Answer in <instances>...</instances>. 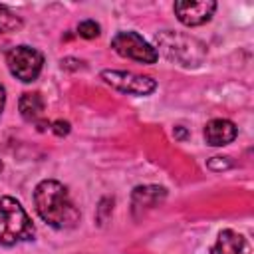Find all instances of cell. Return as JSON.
Instances as JSON below:
<instances>
[{
	"instance_id": "13",
	"label": "cell",
	"mask_w": 254,
	"mask_h": 254,
	"mask_svg": "<svg viewBox=\"0 0 254 254\" xmlns=\"http://www.w3.org/2000/svg\"><path fill=\"white\" fill-rule=\"evenodd\" d=\"M101 34V26L95 20H83L77 24V36L83 40H93Z\"/></svg>"
},
{
	"instance_id": "14",
	"label": "cell",
	"mask_w": 254,
	"mask_h": 254,
	"mask_svg": "<svg viewBox=\"0 0 254 254\" xmlns=\"http://www.w3.org/2000/svg\"><path fill=\"white\" fill-rule=\"evenodd\" d=\"M232 165H234V163H232V159H230V157H210V159L206 161V167H208L210 171H214V173L228 171Z\"/></svg>"
},
{
	"instance_id": "16",
	"label": "cell",
	"mask_w": 254,
	"mask_h": 254,
	"mask_svg": "<svg viewBox=\"0 0 254 254\" xmlns=\"http://www.w3.org/2000/svg\"><path fill=\"white\" fill-rule=\"evenodd\" d=\"M107 200H109V196H105V198L99 200V206H97V222H99V224H103L105 218H107V216L111 214V210H113V202H111L109 206H105Z\"/></svg>"
},
{
	"instance_id": "9",
	"label": "cell",
	"mask_w": 254,
	"mask_h": 254,
	"mask_svg": "<svg viewBox=\"0 0 254 254\" xmlns=\"http://www.w3.org/2000/svg\"><path fill=\"white\" fill-rule=\"evenodd\" d=\"M202 137L210 147H224L238 137V127L230 119H210L204 125Z\"/></svg>"
},
{
	"instance_id": "3",
	"label": "cell",
	"mask_w": 254,
	"mask_h": 254,
	"mask_svg": "<svg viewBox=\"0 0 254 254\" xmlns=\"http://www.w3.org/2000/svg\"><path fill=\"white\" fill-rule=\"evenodd\" d=\"M34 224L14 196H0V244L16 246L34 240Z\"/></svg>"
},
{
	"instance_id": "10",
	"label": "cell",
	"mask_w": 254,
	"mask_h": 254,
	"mask_svg": "<svg viewBox=\"0 0 254 254\" xmlns=\"http://www.w3.org/2000/svg\"><path fill=\"white\" fill-rule=\"evenodd\" d=\"M210 254H250V246L240 232L232 228H224L218 232L210 248Z\"/></svg>"
},
{
	"instance_id": "1",
	"label": "cell",
	"mask_w": 254,
	"mask_h": 254,
	"mask_svg": "<svg viewBox=\"0 0 254 254\" xmlns=\"http://www.w3.org/2000/svg\"><path fill=\"white\" fill-rule=\"evenodd\" d=\"M34 206L38 216L56 230L73 228L81 214L79 208L73 204L69 190L56 179H44L34 189Z\"/></svg>"
},
{
	"instance_id": "18",
	"label": "cell",
	"mask_w": 254,
	"mask_h": 254,
	"mask_svg": "<svg viewBox=\"0 0 254 254\" xmlns=\"http://www.w3.org/2000/svg\"><path fill=\"white\" fill-rule=\"evenodd\" d=\"M4 105H6V89H4V85H0V115L4 111Z\"/></svg>"
},
{
	"instance_id": "17",
	"label": "cell",
	"mask_w": 254,
	"mask_h": 254,
	"mask_svg": "<svg viewBox=\"0 0 254 254\" xmlns=\"http://www.w3.org/2000/svg\"><path fill=\"white\" fill-rule=\"evenodd\" d=\"M173 135H175V139H179V141H185V139L189 137V131H187L183 125H177V127L173 129Z\"/></svg>"
},
{
	"instance_id": "15",
	"label": "cell",
	"mask_w": 254,
	"mask_h": 254,
	"mask_svg": "<svg viewBox=\"0 0 254 254\" xmlns=\"http://www.w3.org/2000/svg\"><path fill=\"white\" fill-rule=\"evenodd\" d=\"M50 129H52V133H54L56 137H65V135H69L71 125H69V121H65V119H56V121L50 123Z\"/></svg>"
},
{
	"instance_id": "5",
	"label": "cell",
	"mask_w": 254,
	"mask_h": 254,
	"mask_svg": "<svg viewBox=\"0 0 254 254\" xmlns=\"http://www.w3.org/2000/svg\"><path fill=\"white\" fill-rule=\"evenodd\" d=\"M6 65L16 79L32 83L44 67V54L32 46H14L6 52Z\"/></svg>"
},
{
	"instance_id": "12",
	"label": "cell",
	"mask_w": 254,
	"mask_h": 254,
	"mask_svg": "<svg viewBox=\"0 0 254 254\" xmlns=\"http://www.w3.org/2000/svg\"><path fill=\"white\" fill-rule=\"evenodd\" d=\"M22 26H24L22 18H20L16 12H12L10 8H6V6L0 4V34L16 32V30H20Z\"/></svg>"
},
{
	"instance_id": "19",
	"label": "cell",
	"mask_w": 254,
	"mask_h": 254,
	"mask_svg": "<svg viewBox=\"0 0 254 254\" xmlns=\"http://www.w3.org/2000/svg\"><path fill=\"white\" fill-rule=\"evenodd\" d=\"M2 169H4V163H2V161H0V173H2Z\"/></svg>"
},
{
	"instance_id": "2",
	"label": "cell",
	"mask_w": 254,
	"mask_h": 254,
	"mask_svg": "<svg viewBox=\"0 0 254 254\" xmlns=\"http://www.w3.org/2000/svg\"><path fill=\"white\" fill-rule=\"evenodd\" d=\"M157 54H161L167 62L183 67V69H194L200 67L206 60V46L185 32L175 30H163L155 36Z\"/></svg>"
},
{
	"instance_id": "11",
	"label": "cell",
	"mask_w": 254,
	"mask_h": 254,
	"mask_svg": "<svg viewBox=\"0 0 254 254\" xmlns=\"http://www.w3.org/2000/svg\"><path fill=\"white\" fill-rule=\"evenodd\" d=\"M44 97L38 93V91H26L22 93V97L18 99V109H20V115L30 121V123H38L44 115Z\"/></svg>"
},
{
	"instance_id": "4",
	"label": "cell",
	"mask_w": 254,
	"mask_h": 254,
	"mask_svg": "<svg viewBox=\"0 0 254 254\" xmlns=\"http://www.w3.org/2000/svg\"><path fill=\"white\" fill-rule=\"evenodd\" d=\"M111 50L127 60H133L137 64H155L159 60L157 50L137 32L133 30H121L111 38Z\"/></svg>"
},
{
	"instance_id": "7",
	"label": "cell",
	"mask_w": 254,
	"mask_h": 254,
	"mask_svg": "<svg viewBox=\"0 0 254 254\" xmlns=\"http://www.w3.org/2000/svg\"><path fill=\"white\" fill-rule=\"evenodd\" d=\"M173 12L183 26L194 28L210 22V18L216 12V2L214 0H177L173 4Z\"/></svg>"
},
{
	"instance_id": "8",
	"label": "cell",
	"mask_w": 254,
	"mask_h": 254,
	"mask_svg": "<svg viewBox=\"0 0 254 254\" xmlns=\"http://www.w3.org/2000/svg\"><path fill=\"white\" fill-rule=\"evenodd\" d=\"M165 198H167V189L165 187H159V185H139V187H135L133 192H131L133 216L135 218L143 216L147 210L159 206Z\"/></svg>"
},
{
	"instance_id": "6",
	"label": "cell",
	"mask_w": 254,
	"mask_h": 254,
	"mask_svg": "<svg viewBox=\"0 0 254 254\" xmlns=\"http://www.w3.org/2000/svg\"><path fill=\"white\" fill-rule=\"evenodd\" d=\"M99 77L113 89L125 93V95H137V97H147L157 89V81L151 75H141L133 71H123V69H103Z\"/></svg>"
}]
</instances>
